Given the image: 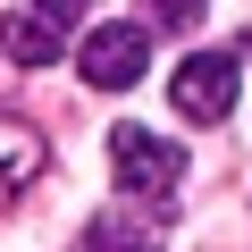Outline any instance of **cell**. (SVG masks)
<instances>
[{
    "mask_svg": "<svg viewBox=\"0 0 252 252\" xmlns=\"http://www.w3.org/2000/svg\"><path fill=\"white\" fill-rule=\"evenodd\" d=\"M109 168H118L126 202H168L185 177V152L168 135H152V126H109Z\"/></svg>",
    "mask_w": 252,
    "mask_h": 252,
    "instance_id": "cell-1",
    "label": "cell"
},
{
    "mask_svg": "<svg viewBox=\"0 0 252 252\" xmlns=\"http://www.w3.org/2000/svg\"><path fill=\"white\" fill-rule=\"evenodd\" d=\"M76 67H84L93 93H126V84H143V67H152V26H143V17H126V26H93L84 51H76Z\"/></svg>",
    "mask_w": 252,
    "mask_h": 252,
    "instance_id": "cell-2",
    "label": "cell"
},
{
    "mask_svg": "<svg viewBox=\"0 0 252 252\" xmlns=\"http://www.w3.org/2000/svg\"><path fill=\"white\" fill-rule=\"evenodd\" d=\"M168 101H177L185 118L219 126V118L235 109V59H227V51H185V59H177V84H168Z\"/></svg>",
    "mask_w": 252,
    "mask_h": 252,
    "instance_id": "cell-3",
    "label": "cell"
},
{
    "mask_svg": "<svg viewBox=\"0 0 252 252\" xmlns=\"http://www.w3.org/2000/svg\"><path fill=\"white\" fill-rule=\"evenodd\" d=\"M0 51H9L17 67H51V59L67 51V26L42 9V0H26V9H9V17H0Z\"/></svg>",
    "mask_w": 252,
    "mask_h": 252,
    "instance_id": "cell-4",
    "label": "cell"
},
{
    "mask_svg": "<svg viewBox=\"0 0 252 252\" xmlns=\"http://www.w3.org/2000/svg\"><path fill=\"white\" fill-rule=\"evenodd\" d=\"M76 252H160V202H118V210H101L84 235H76Z\"/></svg>",
    "mask_w": 252,
    "mask_h": 252,
    "instance_id": "cell-5",
    "label": "cell"
},
{
    "mask_svg": "<svg viewBox=\"0 0 252 252\" xmlns=\"http://www.w3.org/2000/svg\"><path fill=\"white\" fill-rule=\"evenodd\" d=\"M42 135H34V126H17V118H0V202H17L34 177H42Z\"/></svg>",
    "mask_w": 252,
    "mask_h": 252,
    "instance_id": "cell-6",
    "label": "cell"
},
{
    "mask_svg": "<svg viewBox=\"0 0 252 252\" xmlns=\"http://www.w3.org/2000/svg\"><path fill=\"white\" fill-rule=\"evenodd\" d=\"M202 17V0H143V26H160V34H185Z\"/></svg>",
    "mask_w": 252,
    "mask_h": 252,
    "instance_id": "cell-7",
    "label": "cell"
},
{
    "mask_svg": "<svg viewBox=\"0 0 252 252\" xmlns=\"http://www.w3.org/2000/svg\"><path fill=\"white\" fill-rule=\"evenodd\" d=\"M42 9H51V17L67 26V34H76V26H84V9H93V0H42Z\"/></svg>",
    "mask_w": 252,
    "mask_h": 252,
    "instance_id": "cell-8",
    "label": "cell"
}]
</instances>
